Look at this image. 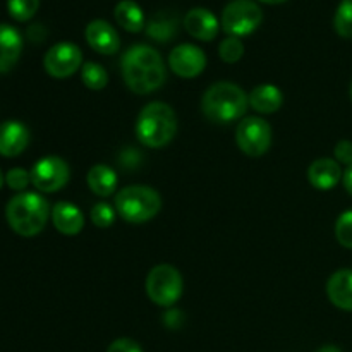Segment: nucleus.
<instances>
[{"label":"nucleus","mask_w":352,"mask_h":352,"mask_svg":"<svg viewBox=\"0 0 352 352\" xmlns=\"http://www.w3.org/2000/svg\"><path fill=\"white\" fill-rule=\"evenodd\" d=\"M48 215V201L36 192H19L7 203L6 208L10 229L23 237L38 236L47 226Z\"/></svg>","instance_id":"obj_2"},{"label":"nucleus","mask_w":352,"mask_h":352,"mask_svg":"<svg viewBox=\"0 0 352 352\" xmlns=\"http://www.w3.org/2000/svg\"><path fill=\"white\" fill-rule=\"evenodd\" d=\"M248 100H250V105L260 113L277 112L282 107V103H284L282 91L274 85L258 86V88H254L253 91L250 93Z\"/></svg>","instance_id":"obj_21"},{"label":"nucleus","mask_w":352,"mask_h":352,"mask_svg":"<svg viewBox=\"0 0 352 352\" xmlns=\"http://www.w3.org/2000/svg\"><path fill=\"white\" fill-rule=\"evenodd\" d=\"M116 208L126 222L144 223L158 215L162 198L148 186H127L116 196Z\"/></svg>","instance_id":"obj_5"},{"label":"nucleus","mask_w":352,"mask_h":352,"mask_svg":"<svg viewBox=\"0 0 352 352\" xmlns=\"http://www.w3.org/2000/svg\"><path fill=\"white\" fill-rule=\"evenodd\" d=\"M31 182L41 192L60 191L69 182V165L60 157H45L31 168Z\"/></svg>","instance_id":"obj_9"},{"label":"nucleus","mask_w":352,"mask_h":352,"mask_svg":"<svg viewBox=\"0 0 352 352\" xmlns=\"http://www.w3.org/2000/svg\"><path fill=\"white\" fill-rule=\"evenodd\" d=\"M107 352H143V349L133 339H117L110 344Z\"/></svg>","instance_id":"obj_31"},{"label":"nucleus","mask_w":352,"mask_h":352,"mask_svg":"<svg viewBox=\"0 0 352 352\" xmlns=\"http://www.w3.org/2000/svg\"><path fill=\"white\" fill-rule=\"evenodd\" d=\"M342 168L340 164L333 158H318L313 162L308 168V179L313 188L320 191L333 189L342 181Z\"/></svg>","instance_id":"obj_15"},{"label":"nucleus","mask_w":352,"mask_h":352,"mask_svg":"<svg viewBox=\"0 0 352 352\" xmlns=\"http://www.w3.org/2000/svg\"><path fill=\"white\" fill-rule=\"evenodd\" d=\"M122 76L127 88L136 95H148L165 82L164 58L148 45H134L122 55Z\"/></svg>","instance_id":"obj_1"},{"label":"nucleus","mask_w":352,"mask_h":352,"mask_svg":"<svg viewBox=\"0 0 352 352\" xmlns=\"http://www.w3.org/2000/svg\"><path fill=\"white\" fill-rule=\"evenodd\" d=\"M38 7H40V0H7L9 14L19 23L30 21L36 14Z\"/></svg>","instance_id":"obj_25"},{"label":"nucleus","mask_w":352,"mask_h":352,"mask_svg":"<svg viewBox=\"0 0 352 352\" xmlns=\"http://www.w3.org/2000/svg\"><path fill=\"white\" fill-rule=\"evenodd\" d=\"M248 105L250 100L246 93L237 85L226 81L210 86L201 100L203 113L217 124H229L241 119L246 113Z\"/></svg>","instance_id":"obj_4"},{"label":"nucleus","mask_w":352,"mask_h":352,"mask_svg":"<svg viewBox=\"0 0 352 352\" xmlns=\"http://www.w3.org/2000/svg\"><path fill=\"white\" fill-rule=\"evenodd\" d=\"M122 162H124V167H129L134 168L138 164H140V155L136 151H133V148H127L126 151L122 153Z\"/></svg>","instance_id":"obj_32"},{"label":"nucleus","mask_w":352,"mask_h":352,"mask_svg":"<svg viewBox=\"0 0 352 352\" xmlns=\"http://www.w3.org/2000/svg\"><path fill=\"white\" fill-rule=\"evenodd\" d=\"M6 182L14 191H24L31 182V174L24 168H10L6 174Z\"/></svg>","instance_id":"obj_29"},{"label":"nucleus","mask_w":352,"mask_h":352,"mask_svg":"<svg viewBox=\"0 0 352 352\" xmlns=\"http://www.w3.org/2000/svg\"><path fill=\"white\" fill-rule=\"evenodd\" d=\"M30 144V131L19 120H6L0 124V155L17 157Z\"/></svg>","instance_id":"obj_13"},{"label":"nucleus","mask_w":352,"mask_h":352,"mask_svg":"<svg viewBox=\"0 0 352 352\" xmlns=\"http://www.w3.org/2000/svg\"><path fill=\"white\" fill-rule=\"evenodd\" d=\"M86 41L95 52L102 55H113L120 48V38L116 28L103 19H95L86 26Z\"/></svg>","instance_id":"obj_12"},{"label":"nucleus","mask_w":352,"mask_h":352,"mask_svg":"<svg viewBox=\"0 0 352 352\" xmlns=\"http://www.w3.org/2000/svg\"><path fill=\"white\" fill-rule=\"evenodd\" d=\"M336 237L340 246L352 250V210H347L339 217L336 223Z\"/></svg>","instance_id":"obj_27"},{"label":"nucleus","mask_w":352,"mask_h":352,"mask_svg":"<svg viewBox=\"0 0 352 352\" xmlns=\"http://www.w3.org/2000/svg\"><path fill=\"white\" fill-rule=\"evenodd\" d=\"M327 296L339 309L352 311V270H337L327 282Z\"/></svg>","instance_id":"obj_17"},{"label":"nucleus","mask_w":352,"mask_h":352,"mask_svg":"<svg viewBox=\"0 0 352 352\" xmlns=\"http://www.w3.org/2000/svg\"><path fill=\"white\" fill-rule=\"evenodd\" d=\"M168 65L181 78H196L206 67V55L196 45L182 43L168 55Z\"/></svg>","instance_id":"obj_11"},{"label":"nucleus","mask_w":352,"mask_h":352,"mask_svg":"<svg viewBox=\"0 0 352 352\" xmlns=\"http://www.w3.org/2000/svg\"><path fill=\"white\" fill-rule=\"evenodd\" d=\"M182 322V313L181 311H168L165 315V323H167L170 329H179Z\"/></svg>","instance_id":"obj_33"},{"label":"nucleus","mask_w":352,"mask_h":352,"mask_svg":"<svg viewBox=\"0 0 352 352\" xmlns=\"http://www.w3.org/2000/svg\"><path fill=\"white\" fill-rule=\"evenodd\" d=\"M54 227L64 236H78L85 227V217L76 205L69 201H58L52 210Z\"/></svg>","instance_id":"obj_16"},{"label":"nucleus","mask_w":352,"mask_h":352,"mask_svg":"<svg viewBox=\"0 0 352 352\" xmlns=\"http://www.w3.org/2000/svg\"><path fill=\"white\" fill-rule=\"evenodd\" d=\"M333 153H336V160L339 162V164H344L349 167V165H352V141H339L336 150H333Z\"/></svg>","instance_id":"obj_30"},{"label":"nucleus","mask_w":352,"mask_h":352,"mask_svg":"<svg viewBox=\"0 0 352 352\" xmlns=\"http://www.w3.org/2000/svg\"><path fill=\"white\" fill-rule=\"evenodd\" d=\"M182 277L172 265H157L146 277V294L155 305L170 308L182 296Z\"/></svg>","instance_id":"obj_6"},{"label":"nucleus","mask_w":352,"mask_h":352,"mask_svg":"<svg viewBox=\"0 0 352 352\" xmlns=\"http://www.w3.org/2000/svg\"><path fill=\"white\" fill-rule=\"evenodd\" d=\"M91 222L100 229H107L116 222V210L109 203H96L91 208Z\"/></svg>","instance_id":"obj_28"},{"label":"nucleus","mask_w":352,"mask_h":352,"mask_svg":"<svg viewBox=\"0 0 352 352\" xmlns=\"http://www.w3.org/2000/svg\"><path fill=\"white\" fill-rule=\"evenodd\" d=\"M219 55L227 64H234V62L241 60V57L244 55V45L241 41V38L229 36L226 40H222V43L219 47Z\"/></svg>","instance_id":"obj_26"},{"label":"nucleus","mask_w":352,"mask_h":352,"mask_svg":"<svg viewBox=\"0 0 352 352\" xmlns=\"http://www.w3.org/2000/svg\"><path fill=\"white\" fill-rule=\"evenodd\" d=\"M23 52V38L16 28L0 24V72H9Z\"/></svg>","instance_id":"obj_18"},{"label":"nucleus","mask_w":352,"mask_h":352,"mask_svg":"<svg viewBox=\"0 0 352 352\" xmlns=\"http://www.w3.org/2000/svg\"><path fill=\"white\" fill-rule=\"evenodd\" d=\"M82 64V54L79 50L78 45L71 43V41H60V43L54 45L50 50L45 54L43 65L45 71L52 76V78L64 79L74 74Z\"/></svg>","instance_id":"obj_10"},{"label":"nucleus","mask_w":352,"mask_h":352,"mask_svg":"<svg viewBox=\"0 0 352 352\" xmlns=\"http://www.w3.org/2000/svg\"><path fill=\"white\" fill-rule=\"evenodd\" d=\"M116 21L122 30L129 31V33H140L146 28V19H144V12L134 0H120L113 10Z\"/></svg>","instance_id":"obj_20"},{"label":"nucleus","mask_w":352,"mask_h":352,"mask_svg":"<svg viewBox=\"0 0 352 352\" xmlns=\"http://www.w3.org/2000/svg\"><path fill=\"white\" fill-rule=\"evenodd\" d=\"M349 95H351V100H352V82H351V88H349Z\"/></svg>","instance_id":"obj_38"},{"label":"nucleus","mask_w":352,"mask_h":352,"mask_svg":"<svg viewBox=\"0 0 352 352\" xmlns=\"http://www.w3.org/2000/svg\"><path fill=\"white\" fill-rule=\"evenodd\" d=\"M263 10L253 0H232L222 12V30L229 36H248L260 28Z\"/></svg>","instance_id":"obj_7"},{"label":"nucleus","mask_w":352,"mask_h":352,"mask_svg":"<svg viewBox=\"0 0 352 352\" xmlns=\"http://www.w3.org/2000/svg\"><path fill=\"white\" fill-rule=\"evenodd\" d=\"M81 79L86 88L89 89H103L109 85V74L103 69V65L95 64V62H86L81 67Z\"/></svg>","instance_id":"obj_23"},{"label":"nucleus","mask_w":352,"mask_h":352,"mask_svg":"<svg viewBox=\"0 0 352 352\" xmlns=\"http://www.w3.org/2000/svg\"><path fill=\"white\" fill-rule=\"evenodd\" d=\"M175 133H177V117L167 103H148L138 116L136 136L144 146H165L174 140Z\"/></svg>","instance_id":"obj_3"},{"label":"nucleus","mask_w":352,"mask_h":352,"mask_svg":"<svg viewBox=\"0 0 352 352\" xmlns=\"http://www.w3.org/2000/svg\"><path fill=\"white\" fill-rule=\"evenodd\" d=\"M316 352H342V351H340L337 346H323L322 349H318Z\"/></svg>","instance_id":"obj_35"},{"label":"nucleus","mask_w":352,"mask_h":352,"mask_svg":"<svg viewBox=\"0 0 352 352\" xmlns=\"http://www.w3.org/2000/svg\"><path fill=\"white\" fill-rule=\"evenodd\" d=\"M342 182H344V188H346V191L352 196V165H349V167L346 168V172H344Z\"/></svg>","instance_id":"obj_34"},{"label":"nucleus","mask_w":352,"mask_h":352,"mask_svg":"<svg viewBox=\"0 0 352 352\" xmlns=\"http://www.w3.org/2000/svg\"><path fill=\"white\" fill-rule=\"evenodd\" d=\"M333 28L342 38H352V0H340L333 17Z\"/></svg>","instance_id":"obj_24"},{"label":"nucleus","mask_w":352,"mask_h":352,"mask_svg":"<svg viewBox=\"0 0 352 352\" xmlns=\"http://www.w3.org/2000/svg\"><path fill=\"white\" fill-rule=\"evenodd\" d=\"M237 146L250 157H261L272 144L270 124L260 117H246L236 129Z\"/></svg>","instance_id":"obj_8"},{"label":"nucleus","mask_w":352,"mask_h":352,"mask_svg":"<svg viewBox=\"0 0 352 352\" xmlns=\"http://www.w3.org/2000/svg\"><path fill=\"white\" fill-rule=\"evenodd\" d=\"M3 182H6V175H3V174H2V170H0V189H2Z\"/></svg>","instance_id":"obj_37"},{"label":"nucleus","mask_w":352,"mask_h":352,"mask_svg":"<svg viewBox=\"0 0 352 352\" xmlns=\"http://www.w3.org/2000/svg\"><path fill=\"white\" fill-rule=\"evenodd\" d=\"M260 2L270 3V6H278V3H284V2H287V0H260Z\"/></svg>","instance_id":"obj_36"},{"label":"nucleus","mask_w":352,"mask_h":352,"mask_svg":"<svg viewBox=\"0 0 352 352\" xmlns=\"http://www.w3.org/2000/svg\"><path fill=\"white\" fill-rule=\"evenodd\" d=\"M184 28L196 40L212 41L219 34V19L212 10L195 7L184 16Z\"/></svg>","instance_id":"obj_14"},{"label":"nucleus","mask_w":352,"mask_h":352,"mask_svg":"<svg viewBox=\"0 0 352 352\" xmlns=\"http://www.w3.org/2000/svg\"><path fill=\"white\" fill-rule=\"evenodd\" d=\"M148 36L158 43H167L177 34L179 31V16L170 10H162L157 12L144 28Z\"/></svg>","instance_id":"obj_19"},{"label":"nucleus","mask_w":352,"mask_h":352,"mask_svg":"<svg viewBox=\"0 0 352 352\" xmlns=\"http://www.w3.org/2000/svg\"><path fill=\"white\" fill-rule=\"evenodd\" d=\"M88 186L96 196H110L117 188V175L107 165H95L88 172Z\"/></svg>","instance_id":"obj_22"}]
</instances>
